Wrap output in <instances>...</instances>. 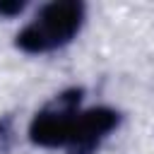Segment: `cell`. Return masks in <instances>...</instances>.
<instances>
[{
    "instance_id": "cell-1",
    "label": "cell",
    "mask_w": 154,
    "mask_h": 154,
    "mask_svg": "<svg viewBox=\"0 0 154 154\" xmlns=\"http://www.w3.org/2000/svg\"><path fill=\"white\" fill-rule=\"evenodd\" d=\"M87 19V7L84 2L77 0H53L17 31L14 46L22 53L29 55H41L58 51L77 38Z\"/></svg>"
},
{
    "instance_id": "cell-2",
    "label": "cell",
    "mask_w": 154,
    "mask_h": 154,
    "mask_svg": "<svg viewBox=\"0 0 154 154\" xmlns=\"http://www.w3.org/2000/svg\"><path fill=\"white\" fill-rule=\"evenodd\" d=\"M82 96L84 91L79 87L60 91L51 103H46L29 123V140L31 144L41 149H65L70 140L72 123L77 113L82 111Z\"/></svg>"
},
{
    "instance_id": "cell-3",
    "label": "cell",
    "mask_w": 154,
    "mask_h": 154,
    "mask_svg": "<svg viewBox=\"0 0 154 154\" xmlns=\"http://www.w3.org/2000/svg\"><path fill=\"white\" fill-rule=\"evenodd\" d=\"M118 123H120V113L111 106L82 108L72 123L65 152L67 154H94L103 144V140L118 128Z\"/></svg>"
},
{
    "instance_id": "cell-4",
    "label": "cell",
    "mask_w": 154,
    "mask_h": 154,
    "mask_svg": "<svg viewBox=\"0 0 154 154\" xmlns=\"http://www.w3.org/2000/svg\"><path fill=\"white\" fill-rule=\"evenodd\" d=\"M12 137H14L12 118H0V154H7V152H10Z\"/></svg>"
},
{
    "instance_id": "cell-5",
    "label": "cell",
    "mask_w": 154,
    "mask_h": 154,
    "mask_svg": "<svg viewBox=\"0 0 154 154\" xmlns=\"http://www.w3.org/2000/svg\"><path fill=\"white\" fill-rule=\"evenodd\" d=\"M24 10H26V2H22V0H0V17L2 19L17 17Z\"/></svg>"
}]
</instances>
